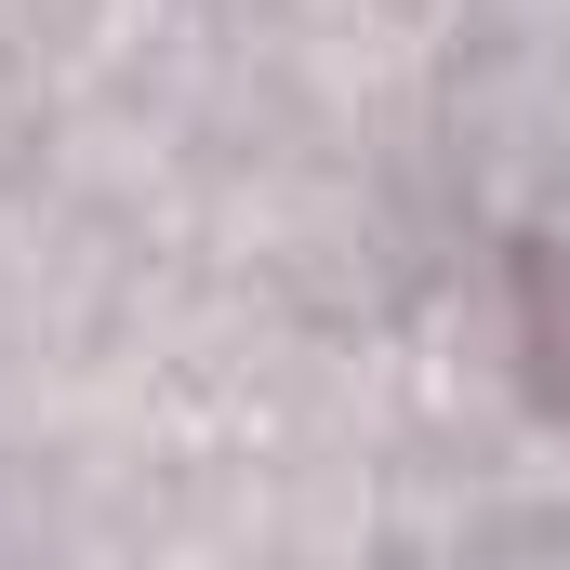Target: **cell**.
I'll use <instances>...</instances> for the list:
<instances>
[{
    "label": "cell",
    "mask_w": 570,
    "mask_h": 570,
    "mask_svg": "<svg viewBox=\"0 0 570 570\" xmlns=\"http://www.w3.org/2000/svg\"><path fill=\"white\" fill-rule=\"evenodd\" d=\"M504 292H518V358H531V385L570 399V239H531Z\"/></svg>",
    "instance_id": "1"
}]
</instances>
